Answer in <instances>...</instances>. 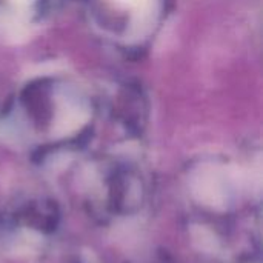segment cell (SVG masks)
Listing matches in <instances>:
<instances>
[{
	"instance_id": "6da1fadb",
	"label": "cell",
	"mask_w": 263,
	"mask_h": 263,
	"mask_svg": "<svg viewBox=\"0 0 263 263\" xmlns=\"http://www.w3.org/2000/svg\"><path fill=\"white\" fill-rule=\"evenodd\" d=\"M120 3H125V5H129V6H137L140 5L143 0H119Z\"/></svg>"
},
{
	"instance_id": "7a4b0ae2",
	"label": "cell",
	"mask_w": 263,
	"mask_h": 263,
	"mask_svg": "<svg viewBox=\"0 0 263 263\" xmlns=\"http://www.w3.org/2000/svg\"><path fill=\"white\" fill-rule=\"evenodd\" d=\"M15 3H28L29 0H14Z\"/></svg>"
}]
</instances>
